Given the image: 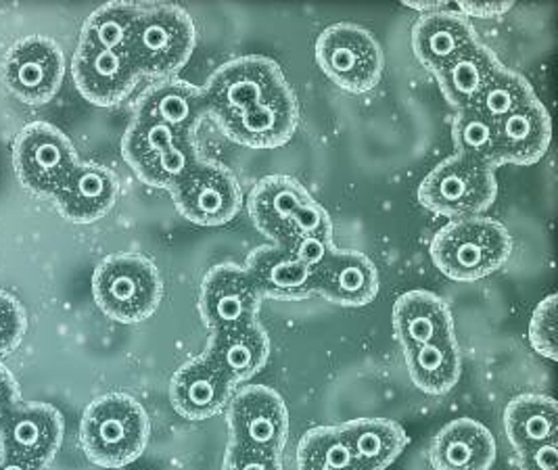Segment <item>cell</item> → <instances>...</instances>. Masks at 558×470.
I'll use <instances>...</instances> for the list:
<instances>
[{"instance_id": "obj_1", "label": "cell", "mask_w": 558, "mask_h": 470, "mask_svg": "<svg viewBox=\"0 0 558 470\" xmlns=\"http://www.w3.org/2000/svg\"><path fill=\"white\" fill-rule=\"evenodd\" d=\"M207 116L230 141L250 149H279L300 124V103L275 59L236 57L204 86Z\"/></svg>"}, {"instance_id": "obj_2", "label": "cell", "mask_w": 558, "mask_h": 470, "mask_svg": "<svg viewBox=\"0 0 558 470\" xmlns=\"http://www.w3.org/2000/svg\"><path fill=\"white\" fill-rule=\"evenodd\" d=\"M149 435L147 410L126 394L97 397L80 424L84 454L102 469H122L138 460L149 444Z\"/></svg>"}, {"instance_id": "obj_3", "label": "cell", "mask_w": 558, "mask_h": 470, "mask_svg": "<svg viewBox=\"0 0 558 470\" xmlns=\"http://www.w3.org/2000/svg\"><path fill=\"white\" fill-rule=\"evenodd\" d=\"M435 268L450 280L473 282L500 270L512 253V237L505 224L485 216L446 224L432 241Z\"/></svg>"}, {"instance_id": "obj_4", "label": "cell", "mask_w": 558, "mask_h": 470, "mask_svg": "<svg viewBox=\"0 0 558 470\" xmlns=\"http://www.w3.org/2000/svg\"><path fill=\"white\" fill-rule=\"evenodd\" d=\"M93 296L107 318L136 324L157 312L163 282L157 266L145 255L113 253L95 268Z\"/></svg>"}, {"instance_id": "obj_5", "label": "cell", "mask_w": 558, "mask_h": 470, "mask_svg": "<svg viewBox=\"0 0 558 470\" xmlns=\"http://www.w3.org/2000/svg\"><path fill=\"white\" fill-rule=\"evenodd\" d=\"M195 40L193 17L184 9L170 2L143 4L126 52L138 75L168 77L186 65Z\"/></svg>"}, {"instance_id": "obj_6", "label": "cell", "mask_w": 558, "mask_h": 470, "mask_svg": "<svg viewBox=\"0 0 558 470\" xmlns=\"http://www.w3.org/2000/svg\"><path fill=\"white\" fill-rule=\"evenodd\" d=\"M122 155L145 184L166 191H172L202 159L195 136L136 116L124 134Z\"/></svg>"}, {"instance_id": "obj_7", "label": "cell", "mask_w": 558, "mask_h": 470, "mask_svg": "<svg viewBox=\"0 0 558 470\" xmlns=\"http://www.w3.org/2000/svg\"><path fill=\"white\" fill-rule=\"evenodd\" d=\"M496 197V170L462 155L437 164L418 186L421 205L435 216L452 220L482 216Z\"/></svg>"}, {"instance_id": "obj_8", "label": "cell", "mask_w": 558, "mask_h": 470, "mask_svg": "<svg viewBox=\"0 0 558 470\" xmlns=\"http://www.w3.org/2000/svg\"><path fill=\"white\" fill-rule=\"evenodd\" d=\"M316 63L335 86L352 95H364L381 82V45L360 25L327 27L316 40Z\"/></svg>"}, {"instance_id": "obj_9", "label": "cell", "mask_w": 558, "mask_h": 470, "mask_svg": "<svg viewBox=\"0 0 558 470\" xmlns=\"http://www.w3.org/2000/svg\"><path fill=\"white\" fill-rule=\"evenodd\" d=\"M76 166L72 141L54 125H26L13 143V168L20 182L34 195H54Z\"/></svg>"}, {"instance_id": "obj_10", "label": "cell", "mask_w": 558, "mask_h": 470, "mask_svg": "<svg viewBox=\"0 0 558 470\" xmlns=\"http://www.w3.org/2000/svg\"><path fill=\"white\" fill-rule=\"evenodd\" d=\"M170 193L180 216L197 226L232 222L243 205L241 186L229 168L207 159H199Z\"/></svg>"}, {"instance_id": "obj_11", "label": "cell", "mask_w": 558, "mask_h": 470, "mask_svg": "<svg viewBox=\"0 0 558 470\" xmlns=\"http://www.w3.org/2000/svg\"><path fill=\"white\" fill-rule=\"evenodd\" d=\"M0 75L13 97L26 105H45L61 88L65 75L63 50L47 36H27L4 55Z\"/></svg>"}, {"instance_id": "obj_12", "label": "cell", "mask_w": 558, "mask_h": 470, "mask_svg": "<svg viewBox=\"0 0 558 470\" xmlns=\"http://www.w3.org/2000/svg\"><path fill=\"white\" fill-rule=\"evenodd\" d=\"M230 444L280 456L289 439V410L284 399L266 385L236 391L227 406Z\"/></svg>"}, {"instance_id": "obj_13", "label": "cell", "mask_w": 558, "mask_h": 470, "mask_svg": "<svg viewBox=\"0 0 558 470\" xmlns=\"http://www.w3.org/2000/svg\"><path fill=\"white\" fill-rule=\"evenodd\" d=\"M63 442V417L51 403L20 401L0 424V456L36 467L52 462Z\"/></svg>"}, {"instance_id": "obj_14", "label": "cell", "mask_w": 558, "mask_h": 470, "mask_svg": "<svg viewBox=\"0 0 558 470\" xmlns=\"http://www.w3.org/2000/svg\"><path fill=\"white\" fill-rule=\"evenodd\" d=\"M262 299L245 266L218 264L202 280L199 314L209 333L243 326L257 322Z\"/></svg>"}, {"instance_id": "obj_15", "label": "cell", "mask_w": 558, "mask_h": 470, "mask_svg": "<svg viewBox=\"0 0 558 470\" xmlns=\"http://www.w3.org/2000/svg\"><path fill=\"white\" fill-rule=\"evenodd\" d=\"M234 391L236 385L207 353L182 364L170 381V401L186 421H207L220 414Z\"/></svg>"}, {"instance_id": "obj_16", "label": "cell", "mask_w": 558, "mask_h": 470, "mask_svg": "<svg viewBox=\"0 0 558 470\" xmlns=\"http://www.w3.org/2000/svg\"><path fill=\"white\" fill-rule=\"evenodd\" d=\"M77 93L97 105L113 107L132 93L138 72L126 50H105L80 45L72 61Z\"/></svg>"}, {"instance_id": "obj_17", "label": "cell", "mask_w": 558, "mask_h": 470, "mask_svg": "<svg viewBox=\"0 0 558 470\" xmlns=\"http://www.w3.org/2000/svg\"><path fill=\"white\" fill-rule=\"evenodd\" d=\"M316 293L343 308H364L379 293L375 262L355 249H332L316 270Z\"/></svg>"}, {"instance_id": "obj_18", "label": "cell", "mask_w": 558, "mask_h": 470, "mask_svg": "<svg viewBox=\"0 0 558 470\" xmlns=\"http://www.w3.org/2000/svg\"><path fill=\"white\" fill-rule=\"evenodd\" d=\"M120 195L118 176L101 164H80L52 195L65 220L93 224L111 212Z\"/></svg>"}, {"instance_id": "obj_19", "label": "cell", "mask_w": 558, "mask_h": 470, "mask_svg": "<svg viewBox=\"0 0 558 470\" xmlns=\"http://www.w3.org/2000/svg\"><path fill=\"white\" fill-rule=\"evenodd\" d=\"M136 118L170 125L180 134L195 136L207 118L204 88L184 80H163L143 93L136 103Z\"/></svg>"}, {"instance_id": "obj_20", "label": "cell", "mask_w": 558, "mask_h": 470, "mask_svg": "<svg viewBox=\"0 0 558 470\" xmlns=\"http://www.w3.org/2000/svg\"><path fill=\"white\" fill-rule=\"evenodd\" d=\"M496 451V439L487 426L473 419H458L433 437L429 462L433 470H492Z\"/></svg>"}, {"instance_id": "obj_21", "label": "cell", "mask_w": 558, "mask_h": 470, "mask_svg": "<svg viewBox=\"0 0 558 470\" xmlns=\"http://www.w3.org/2000/svg\"><path fill=\"white\" fill-rule=\"evenodd\" d=\"M475 43L480 40L473 24L452 9L427 13L412 27L414 57L432 74Z\"/></svg>"}, {"instance_id": "obj_22", "label": "cell", "mask_w": 558, "mask_h": 470, "mask_svg": "<svg viewBox=\"0 0 558 470\" xmlns=\"http://www.w3.org/2000/svg\"><path fill=\"white\" fill-rule=\"evenodd\" d=\"M205 353L239 387L270 360V337L259 322L211 330Z\"/></svg>"}, {"instance_id": "obj_23", "label": "cell", "mask_w": 558, "mask_h": 470, "mask_svg": "<svg viewBox=\"0 0 558 470\" xmlns=\"http://www.w3.org/2000/svg\"><path fill=\"white\" fill-rule=\"evenodd\" d=\"M496 132L500 166H532L550 147L553 124L546 107L535 99L496 122Z\"/></svg>"}, {"instance_id": "obj_24", "label": "cell", "mask_w": 558, "mask_h": 470, "mask_svg": "<svg viewBox=\"0 0 558 470\" xmlns=\"http://www.w3.org/2000/svg\"><path fill=\"white\" fill-rule=\"evenodd\" d=\"M391 326L404 351L457 335L448 303L432 291H408L400 296L393 303Z\"/></svg>"}, {"instance_id": "obj_25", "label": "cell", "mask_w": 558, "mask_h": 470, "mask_svg": "<svg viewBox=\"0 0 558 470\" xmlns=\"http://www.w3.org/2000/svg\"><path fill=\"white\" fill-rule=\"evenodd\" d=\"M310 193L304 184L291 176H266L250 193V218L255 228L272 241V245L282 248L289 237L295 212Z\"/></svg>"}, {"instance_id": "obj_26", "label": "cell", "mask_w": 558, "mask_h": 470, "mask_svg": "<svg viewBox=\"0 0 558 470\" xmlns=\"http://www.w3.org/2000/svg\"><path fill=\"white\" fill-rule=\"evenodd\" d=\"M262 298L300 301L316 293V273L277 245L254 249L245 264Z\"/></svg>"}, {"instance_id": "obj_27", "label": "cell", "mask_w": 558, "mask_h": 470, "mask_svg": "<svg viewBox=\"0 0 558 470\" xmlns=\"http://www.w3.org/2000/svg\"><path fill=\"white\" fill-rule=\"evenodd\" d=\"M502 65L505 63L494 50L482 43H475L433 75L437 77L444 99L457 109H464L477 100L483 88Z\"/></svg>"}, {"instance_id": "obj_28", "label": "cell", "mask_w": 558, "mask_h": 470, "mask_svg": "<svg viewBox=\"0 0 558 470\" xmlns=\"http://www.w3.org/2000/svg\"><path fill=\"white\" fill-rule=\"evenodd\" d=\"M357 470H387L408 446L407 431L389 419H357L339 426Z\"/></svg>"}, {"instance_id": "obj_29", "label": "cell", "mask_w": 558, "mask_h": 470, "mask_svg": "<svg viewBox=\"0 0 558 470\" xmlns=\"http://www.w3.org/2000/svg\"><path fill=\"white\" fill-rule=\"evenodd\" d=\"M410 381L427 396H446L460 381L462 358L457 335L404 351Z\"/></svg>"}, {"instance_id": "obj_30", "label": "cell", "mask_w": 558, "mask_h": 470, "mask_svg": "<svg viewBox=\"0 0 558 470\" xmlns=\"http://www.w3.org/2000/svg\"><path fill=\"white\" fill-rule=\"evenodd\" d=\"M505 433L514 451L557 439V401L539 394L510 399L505 410Z\"/></svg>"}, {"instance_id": "obj_31", "label": "cell", "mask_w": 558, "mask_h": 470, "mask_svg": "<svg viewBox=\"0 0 558 470\" xmlns=\"http://www.w3.org/2000/svg\"><path fill=\"white\" fill-rule=\"evenodd\" d=\"M143 4L107 2L82 25L80 45L105 50H128Z\"/></svg>"}, {"instance_id": "obj_32", "label": "cell", "mask_w": 558, "mask_h": 470, "mask_svg": "<svg viewBox=\"0 0 558 470\" xmlns=\"http://www.w3.org/2000/svg\"><path fill=\"white\" fill-rule=\"evenodd\" d=\"M537 99L533 93L530 80L525 75L508 70L502 65L498 74L489 80V84L483 88L482 95L471 105L475 111H480L483 118L489 122H500L502 118L510 116L512 111L521 109L523 105Z\"/></svg>"}, {"instance_id": "obj_33", "label": "cell", "mask_w": 558, "mask_h": 470, "mask_svg": "<svg viewBox=\"0 0 558 470\" xmlns=\"http://www.w3.org/2000/svg\"><path fill=\"white\" fill-rule=\"evenodd\" d=\"M452 141L457 155L485 164L494 170L500 168L496 124L483 118L473 107L458 109L457 118L452 122Z\"/></svg>"}, {"instance_id": "obj_34", "label": "cell", "mask_w": 558, "mask_h": 470, "mask_svg": "<svg viewBox=\"0 0 558 470\" xmlns=\"http://www.w3.org/2000/svg\"><path fill=\"white\" fill-rule=\"evenodd\" d=\"M298 470H357L339 426H316L298 446Z\"/></svg>"}, {"instance_id": "obj_35", "label": "cell", "mask_w": 558, "mask_h": 470, "mask_svg": "<svg viewBox=\"0 0 558 470\" xmlns=\"http://www.w3.org/2000/svg\"><path fill=\"white\" fill-rule=\"evenodd\" d=\"M557 301L555 293L542 299L530 322V344L548 360H557Z\"/></svg>"}, {"instance_id": "obj_36", "label": "cell", "mask_w": 558, "mask_h": 470, "mask_svg": "<svg viewBox=\"0 0 558 470\" xmlns=\"http://www.w3.org/2000/svg\"><path fill=\"white\" fill-rule=\"evenodd\" d=\"M27 322L20 299L0 289V358L24 341Z\"/></svg>"}, {"instance_id": "obj_37", "label": "cell", "mask_w": 558, "mask_h": 470, "mask_svg": "<svg viewBox=\"0 0 558 470\" xmlns=\"http://www.w3.org/2000/svg\"><path fill=\"white\" fill-rule=\"evenodd\" d=\"M280 249L287 251L295 262L304 264L305 268L316 273L325 264L335 245H332V237L327 234H300V237H291Z\"/></svg>"}, {"instance_id": "obj_38", "label": "cell", "mask_w": 558, "mask_h": 470, "mask_svg": "<svg viewBox=\"0 0 558 470\" xmlns=\"http://www.w3.org/2000/svg\"><path fill=\"white\" fill-rule=\"evenodd\" d=\"M300 234H327V237H332V222H330L329 212L325 209V205H320L312 195L305 198L304 203L300 205V209L295 212L287 241L291 237H300Z\"/></svg>"}, {"instance_id": "obj_39", "label": "cell", "mask_w": 558, "mask_h": 470, "mask_svg": "<svg viewBox=\"0 0 558 470\" xmlns=\"http://www.w3.org/2000/svg\"><path fill=\"white\" fill-rule=\"evenodd\" d=\"M222 470H282V462L277 454L229 444Z\"/></svg>"}, {"instance_id": "obj_40", "label": "cell", "mask_w": 558, "mask_h": 470, "mask_svg": "<svg viewBox=\"0 0 558 470\" xmlns=\"http://www.w3.org/2000/svg\"><path fill=\"white\" fill-rule=\"evenodd\" d=\"M557 439H550L539 446L525 447L514 456L517 470H557Z\"/></svg>"}, {"instance_id": "obj_41", "label": "cell", "mask_w": 558, "mask_h": 470, "mask_svg": "<svg viewBox=\"0 0 558 470\" xmlns=\"http://www.w3.org/2000/svg\"><path fill=\"white\" fill-rule=\"evenodd\" d=\"M514 7V2H471L460 0L454 2V11L466 20H489V17H502Z\"/></svg>"}, {"instance_id": "obj_42", "label": "cell", "mask_w": 558, "mask_h": 470, "mask_svg": "<svg viewBox=\"0 0 558 470\" xmlns=\"http://www.w3.org/2000/svg\"><path fill=\"white\" fill-rule=\"evenodd\" d=\"M20 387L13 374L0 364V424L9 417V412L20 403Z\"/></svg>"}, {"instance_id": "obj_43", "label": "cell", "mask_w": 558, "mask_h": 470, "mask_svg": "<svg viewBox=\"0 0 558 470\" xmlns=\"http://www.w3.org/2000/svg\"><path fill=\"white\" fill-rule=\"evenodd\" d=\"M404 7H408V9H414V11H423L425 15L427 13H435V11H446V9H450V2H439V0H404L402 2Z\"/></svg>"}, {"instance_id": "obj_44", "label": "cell", "mask_w": 558, "mask_h": 470, "mask_svg": "<svg viewBox=\"0 0 558 470\" xmlns=\"http://www.w3.org/2000/svg\"><path fill=\"white\" fill-rule=\"evenodd\" d=\"M0 470H45L43 467H36V465H29L24 460H15V458H7V456H0Z\"/></svg>"}]
</instances>
